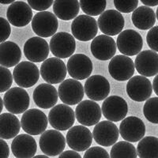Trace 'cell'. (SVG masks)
Here are the masks:
<instances>
[{"label": "cell", "mask_w": 158, "mask_h": 158, "mask_svg": "<svg viewBox=\"0 0 158 158\" xmlns=\"http://www.w3.org/2000/svg\"><path fill=\"white\" fill-rule=\"evenodd\" d=\"M15 0H0V3L1 4H12L15 2Z\"/></svg>", "instance_id": "bcb514c9"}, {"label": "cell", "mask_w": 158, "mask_h": 158, "mask_svg": "<svg viewBox=\"0 0 158 158\" xmlns=\"http://www.w3.org/2000/svg\"><path fill=\"white\" fill-rule=\"evenodd\" d=\"M59 158H82L81 155L74 150H67L59 155Z\"/></svg>", "instance_id": "7bdbcfd3"}, {"label": "cell", "mask_w": 158, "mask_h": 158, "mask_svg": "<svg viewBox=\"0 0 158 158\" xmlns=\"http://www.w3.org/2000/svg\"><path fill=\"white\" fill-rule=\"evenodd\" d=\"M33 101L39 108L43 109H49L56 106L58 101V91L52 85H39L33 91Z\"/></svg>", "instance_id": "4316f807"}, {"label": "cell", "mask_w": 158, "mask_h": 158, "mask_svg": "<svg viewBox=\"0 0 158 158\" xmlns=\"http://www.w3.org/2000/svg\"><path fill=\"white\" fill-rule=\"evenodd\" d=\"M67 68L70 77L80 81L90 77L94 67L88 56L84 54H75L68 59Z\"/></svg>", "instance_id": "d6986e66"}, {"label": "cell", "mask_w": 158, "mask_h": 158, "mask_svg": "<svg viewBox=\"0 0 158 158\" xmlns=\"http://www.w3.org/2000/svg\"><path fill=\"white\" fill-rule=\"evenodd\" d=\"M102 111L96 101L85 100L81 101L75 108V117L77 122L85 127L97 125L101 120Z\"/></svg>", "instance_id": "30bf717a"}, {"label": "cell", "mask_w": 158, "mask_h": 158, "mask_svg": "<svg viewBox=\"0 0 158 158\" xmlns=\"http://www.w3.org/2000/svg\"><path fill=\"white\" fill-rule=\"evenodd\" d=\"M143 114L149 122L158 124V97L148 99L144 104Z\"/></svg>", "instance_id": "e575fe53"}, {"label": "cell", "mask_w": 158, "mask_h": 158, "mask_svg": "<svg viewBox=\"0 0 158 158\" xmlns=\"http://www.w3.org/2000/svg\"><path fill=\"white\" fill-rule=\"evenodd\" d=\"M92 54L96 59L107 61L115 56L117 45L113 38L107 35H99L94 38L90 45Z\"/></svg>", "instance_id": "603a6c76"}, {"label": "cell", "mask_w": 158, "mask_h": 158, "mask_svg": "<svg viewBox=\"0 0 158 158\" xmlns=\"http://www.w3.org/2000/svg\"><path fill=\"white\" fill-rule=\"evenodd\" d=\"M50 47L47 40L40 36L29 39L24 45L25 56L32 63L45 61L48 57Z\"/></svg>", "instance_id": "7402d4cb"}, {"label": "cell", "mask_w": 158, "mask_h": 158, "mask_svg": "<svg viewBox=\"0 0 158 158\" xmlns=\"http://www.w3.org/2000/svg\"><path fill=\"white\" fill-rule=\"evenodd\" d=\"M141 2L146 6H156L158 5V0H141Z\"/></svg>", "instance_id": "ee69618b"}, {"label": "cell", "mask_w": 158, "mask_h": 158, "mask_svg": "<svg viewBox=\"0 0 158 158\" xmlns=\"http://www.w3.org/2000/svg\"><path fill=\"white\" fill-rule=\"evenodd\" d=\"M30 99L27 91L21 87L10 89L3 97L6 109L12 114L24 113L29 107Z\"/></svg>", "instance_id": "3957f363"}, {"label": "cell", "mask_w": 158, "mask_h": 158, "mask_svg": "<svg viewBox=\"0 0 158 158\" xmlns=\"http://www.w3.org/2000/svg\"><path fill=\"white\" fill-rule=\"evenodd\" d=\"M13 77L21 88H30L39 80L40 70L32 62H21L13 71Z\"/></svg>", "instance_id": "9c48e42d"}, {"label": "cell", "mask_w": 158, "mask_h": 158, "mask_svg": "<svg viewBox=\"0 0 158 158\" xmlns=\"http://www.w3.org/2000/svg\"><path fill=\"white\" fill-rule=\"evenodd\" d=\"M153 89L155 94L158 96V74H156L153 81Z\"/></svg>", "instance_id": "f6af8a7d"}, {"label": "cell", "mask_w": 158, "mask_h": 158, "mask_svg": "<svg viewBox=\"0 0 158 158\" xmlns=\"http://www.w3.org/2000/svg\"><path fill=\"white\" fill-rule=\"evenodd\" d=\"M73 36L80 41H89L96 37L98 32V24L94 18L89 15H79L71 24Z\"/></svg>", "instance_id": "7a4b0ae2"}, {"label": "cell", "mask_w": 158, "mask_h": 158, "mask_svg": "<svg viewBox=\"0 0 158 158\" xmlns=\"http://www.w3.org/2000/svg\"><path fill=\"white\" fill-rule=\"evenodd\" d=\"M32 158H49V157L48 156H46V155H37V156H33Z\"/></svg>", "instance_id": "c3c4849f"}, {"label": "cell", "mask_w": 158, "mask_h": 158, "mask_svg": "<svg viewBox=\"0 0 158 158\" xmlns=\"http://www.w3.org/2000/svg\"><path fill=\"white\" fill-rule=\"evenodd\" d=\"M146 42L152 50L158 52V25L149 29L146 36Z\"/></svg>", "instance_id": "f35d334b"}, {"label": "cell", "mask_w": 158, "mask_h": 158, "mask_svg": "<svg viewBox=\"0 0 158 158\" xmlns=\"http://www.w3.org/2000/svg\"><path fill=\"white\" fill-rule=\"evenodd\" d=\"M11 150L16 158H32L37 150V145L32 135L23 134L14 138Z\"/></svg>", "instance_id": "484cf974"}, {"label": "cell", "mask_w": 158, "mask_h": 158, "mask_svg": "<svg viewBox=\"0 0 158 158\" xmlns=\"http://www.w3.org/2000/svg\"><path fill=\"white\" fill-rule=\"evenodd\" d=\"M10 156V149L8 144L0 138V158H8Z\"/></svg>", "instance_id": "b9f144b4"}, {"label": "cell", "mask_w": 158, "mask_h": 158, "mask_svg": "<svg viewBox=\"0 0 158 158\" xmlns=\"http://www.w3.org/2000/svg\"><path fill=\"white\" fill-rule=\"evenodd\" d=\"M101 111L104 118L111 122H119L126 118L128 105L123 97L118 96L108 97L104 101Z\"/></svg>", "instance_id": "5bb4252c"}, {"label": "cell", "mask_w": 158, "mask_h": 158, "mask_svg": "<svg viewBox=\"0 0 158 158\" xmlns=\"http://www.w3.org/2000/svg\"><path fill=\"white\" fill-rule=\"evenodd\" d=\"M75 121V112L65 104L56 105L48 113V122L51 126L57 131L70 129Z\"/></svg>", "instance_id": "5b68a950"}, {"label": "cell", "mask_w": 158, "mask_h": 158, "mask_svg": "<svg viewBox=\"0 0 158 158\" xmlns=\"http://www.w3.org/2000/svg\"><path fill=\"white\" fill-rule=\"evenodd\" d=\"M135 69L140 75L153 77L158 74V54L153 50H146L137 55Z\"/></svg>", "instance_id": "d4e9b609"}, {"label": "cell", "mask_w": 158, "mask_h": 158, "mask_svg": "<svg viewBox=\"0 0 158 158\" xmlns=\"http://www.w3.org/2000/svg\"><path fill=\"white\" fill-rule=\"evenodd\" d=\"M22 59V51L15 42L5 41L0 44V65L10 68L19 63Z\"/></svg>", "instance_id": "83f0119b"}, {"label": "cell", "mask_w": 158, "mask_h": 158, "mask_svg": "<svg viewBox=\"0 0 158 158\" xmlns=\"http://www.w3.org/2000/svg\"><path fill=\"white\" fill-rule=\"evenodd\" d=\"M116 45L118 51L127 56L139 54L143 47V40L138 32L133 29L122 31L117 37Z\"/></svg>", "instance_id": "ba28073f"}, {"label": "cell", "mask_w": 158, "mask_h": 158, "mask_svg": "<svg viewBox=\"0 0 158 158\" xmlns=\"http://www.w3.org/2000/svg\"><path fill=\"white\" fill-rule=\"evenodd\" d=\"M138 153L135 146L128 142H118L113 145L110 158H137Z\"/></svg>", "instance_id": "d6a6232c"}, {"label": "cell", "mask_w": 158, "mask_h": 158, "mask_svg": "<svg viewBox=\"0 0 158 158\" xmlns=\"http://www.w3.org/2000/svg\"><path fill=\"white\" fill-rule=\"evenodd\" d=\"M84 87L75 79H67L59 85L58 94L63 103L67 105H75L84 97Z\"/></svg>", "instance_id": "e0dca14e"}, {"label": "cell", "mask_w": 158, "mask_h": 158, "mask_svg": "<svg viewBox=\"0 0 158 158\" xmlns=\"http://www.w3.org/2000/svg\"><path fill=\"white\" fill-rule=\"evenodd\" d=\"M83 158H110V156L104 148L94 146L87 149Z\"/></svg>", "instance_id": "74e56055"}, {"label": "cell", "mask_w": 158, "mask_h": 158, "mask_svg": "<svg viewBox=\"0 0 158 158\" xmlns=\"http://www.w3.org/2000/svg\"><path fill=\"white\" fill-rule=\"evenodd\" d=\"M29 6L34 10L39 11H45L48 8H50L52 5L54 0H27Z\"/></svg>", "instance_id": "ab89813d"}, {"label": "cell", "mask_w": 158, "mask_h": 158, "mask_svg": "<svg viewBox=\"0 0 158 158\" xmlns=\"http://www.w3.org/2000/svg\"><path fill=\"white\" fill-rule=\"evenodd\" d=\"M119 134L127 142H137L146 135V125L138 117H127L119 125Z\"/></svg>", "instance_id": "ac0fdd59"}, {"label": "cell", "mask_w": 158, "mask_h": 158, "mask_svg": "<svg viewBox=\"0 0 158 158\" xmlns=\"http://www.w3.org/2000/svg\"><path fill=\"white\" fill-rule=\"evenodd\" d=\"M97 24L100 30L104 35L112 36L122 32L125 21L120 12L115 10H108L100 15Z\"/></svg>", "instance_id": "8fae6325"}, {"label": "cell", "mask_w": 158, "mask_h": 158, "mask_svg": "<svg viewBox=\"0 0 158 158\" xmlns=\"http://www.w3.org/2000/svg\"><path fill=\"white\" fill-rule=\"evenodd\" d=\"M59 26L57 17L49 11H41L35 15L32 20V29L41 38L53 36Z\"/></svg>", "instance_id": "8992f818"}, {"label": "cell", "mask_w": 158, "mask_h": 158, "mask_svg": "<svg viewBox=\"0 0 158 158\" xmlns=\"http://www.w3.org/2000/svg\"><path fill=\"white\" fill-rule=\"evenodd\" d=\"M40 72L42 78L48 84H59L64 81L67 68L61 59L52 57L43 62Z\"/></svg>", "instance_id": "277c9868"}, {"label": "cell", "mask_w": 158, "mask_h": 158, "mask_svg": "<svg viewBox=\"0 0 158 158\" xmlns=\"http://www.w3.org/2000/svg\"><path fill=\"white\" fill-rule=\"evenodd\" d=\"M80 7L89 16L101 15L106 8V0H80Z\"/></svg>", "instance_id": "836d02e7"}, {"label": "cell", "mask_w": 158, "mask_h": 158, "mask_svg": "<svg viewBox=\"0 0 158 158\" xmlns=\"http://www.w3.org/2000/svg\"><path fill=\"white\" fill-rule=\"evenodd\" d=\"M137 153L140 158H158V138L147 136L139 141Z\"/></svg>", "instance_id": "1f68e13d"}, {"label": "cell", "mask_w": 158, "mask_h": 158, "mask_svg": "<svg viewBox=\"0 0 158 158\" xmlns=\"http://www.w3.org/2000/svg\"><path fill=\"white\" fill-rule=\"evenodd\" d=\"M13 75L6 67L0 66V93L8 91L12 85Z\"/></svg>", "instance_id": "d590c367"}, {"label": "cell", "mask_w": 158, "mask_h": 158, "mask_svg": "<svg viewBox=\"0 0 158 158\" xmlns=\"http://www.w3.org/2000/svg\"><path fill=\"white\" fill-rule=\"evenodd\" d=\"M7 21L15 27H24L32 20V8L22 1L13 2L6 11Z\"/></svg>", "instance_id": "cb8c5ba5"}, {"label": "cell", "mask_w": 158, "mask_h": 158, "mask_svg": "<svg viewBox=\"0 0 158 158\" xmlns=\"http://www.w3.org/2000/svg\"><path fill=\"white\" fill-rule=\"evenodd\" d=\"M21 130V122L12 113L0 115V138L11 139L18 136Z\"/></svg>", "instance_id": "4dcf8cb0"}, {"label": "cell", "mask_w": 158, "mask_h": 158, "mask_svg": "<svg viewBox=\"0 0 158 158\" xmlns=\"http://www.w3.org/2000/svg\"><path fill=\"white\" fill-rule=\"evenodd\" d=\"M131 20L135 27L141 30H147L153 27L156 22V15L152 8L142 6L133 11Z\"/></svg>", "instance_id": "f1b7e54d"}, {"label": "cell", "mask_w": 158, "mask_h": 158, "mask_svg": "<svg viewBox=\"0 0 158 158\" xmlns=\"http://www.w3.org/2000/svg\"><path fill=\"white\" fill-rule=\"evenodd\" d=\"M153 93V85L146 77L136 75L131 77L127 84L128 97L137 102L147 101Z\"/></svg>", "instance_id": "2e32d148"}, {"label": "cell", "mask_w": 158, "mask_h": 158, "mask_svg": "<svg viewBox=\"0 0 158 158\" xmlns=\"http://www.w3.org/2000/svg\"><path fill=\"white\" fill-rule=\"evenodd\" d=\"M80 10L77 0H55L53 11L57 18L63 21H70L77 18Z\"/></svg>", "instance_id": "f546056e"}, {"label": "cell", "mask_w": 158, "mask_h": 158, "mask_svg": "<svg viewBox=\"0 0 158 158\" xmlns=\"http://www.w3.org/2000/svg\"><path fill=\"white\" fill-rule=\"evenodd\" d=\"M156 19H157V21H158V7H157V9H156Z\"/></svg>", "instance_id": "681fc988"}, {"label": "cell", "mask_w": 158, "mask_h": 158, "mask_svg": "<svg viewBox=\"0 0 158 158\" xmlns=\"http://www.w3.org/2000/svg\"><path fill=\"white\" fill-rule=\"evenodd\" d=\"M119 135V130L114 123L108 120L100 122L93 131L94 140L100 146L108 147L116 143Z\"/></svg>", "instance_id": "ffe728a7"}, {"label": "cell", "mask_w": 158, "mask_h": 158, "mask_svg": "<svg viewBox=\"0 0 158 158\" xmlns=\"http://www.w3.org/2000/svg\"><path fill=\"white\" fill-rule=\"evenodd\" d=\"M114 5L118 12L129 14L137 9L138 0H114Z\"/></svg>", "instance_id": "8d00e7d4"}, {"label": "cell", "mask_w": 158, "mask_h": 158, "mask_svg": "<svg viewBox=\"0 0 158 158\" xmlns=\"http://www.w3.org/2000/svg\"><path fill=\"white\" fill-rule=\"evenodd\" d=\"M11 33V27L7 20L0 17V44L5 42Z\"/></svg>", "instance_id": "60d3db41"}, {"label": "cell", "mask_w": 158, "mask_h": 158, "mask_svg": "<svg viewBox=\"0 0 158 158\" xmlns=\"http://www.w3.org/2000/svg\"><path fill=\"white\" fill-rule=\"evenodd\" d=\"M48 118L44 112L40 109L27 110L21 119V126L25 133L29 135H39L46 131Z\"/></svg>", "instance_id": "6da1fadb"}, {"label": "cell", "mask_w": 158, "mask_h": 158, "mask_svg": "<svg viewBox=\"0 0 158 158\" xmlns=\"http://www.w3.org/2000/svg\"><path fill=\"white\" fill-rule=\"evenodd\" d=\"M87 97L94 101L105 100L110 94V84L102 75H93L88 77L84 86Z\"/></svg>", "instance_id": "44dd1931"}, {"label": "cell", "mask_w": 158, "mask_h": 158, "mask_svg": "<svg viewBox=\"0 0 158 158\" xmlns=\"http://www.w3.org/2000/svg\"><path fill=\"white\" fill-rule=\"evenodd\" d=\"M135 68L133 60L124 55L114 56L108 64L110 75L118 81L130 80L135 74Z\"/></svg>", "instance_id": "4fadbf2b"}, {"label": "cell", "mask_w": 158, "mask_h": 158, "mask_svg": "<svg viewBox=\"0 0 158 158\" xmlns=\"http://www.w3.org/2000/svg\"><path fill=\"white\" fill-rule=\"evenodd\" d=\"M93 134L83 125L72 127L67 134V143L76 152H83L89 149L93 142Z\"/></svg>", "instance_id": "9a60e30c"}, {"label": "cell", "mask_w": 158, "mask_h": 158, "mask_svg": "<svg viewBox=\"0 0 158 158\" xmlns=\"http://www.w3.org/2000/svg\"><path fill=\"white\" fill-rule=\"evenodd\" d=\"M3 101H2V99L0 97V115H1V112L2 111V108H3Z\"/></svg>", "instance_id": "7dc6e473"}, {"label": "cell", "mask_w": 158, "mask_h": 158, "mask_svg": "<svg viewBox=\"0 0 158 158\" xmlns=\"http://www.w3.org/2000/svg\"><path fill=\"white\" fill-rule=\"evenodd\" d=\"M64 136L57 130L44 131L40 138L39 145L46 156H56L61 154L66 147Z\"/></svg>", "instance_id": "52a82bcc"}, {"label": "cell", "mask_w": 158, "mask_h": 158, "mask_svg": "<svg viewBox=\"0 0 158 158\" xmlns=\"http://www.w3.org/2000/svg\"><path fill=\"white\" fill-rule=\"evenodd\" d=\"M49 47L52 53L56 57L59 59H67L71 57L75 52L76 42L71 34L60 32L52 36Z\"/></svg>", "instance_id": "7c38bea8"}]
</instances>
